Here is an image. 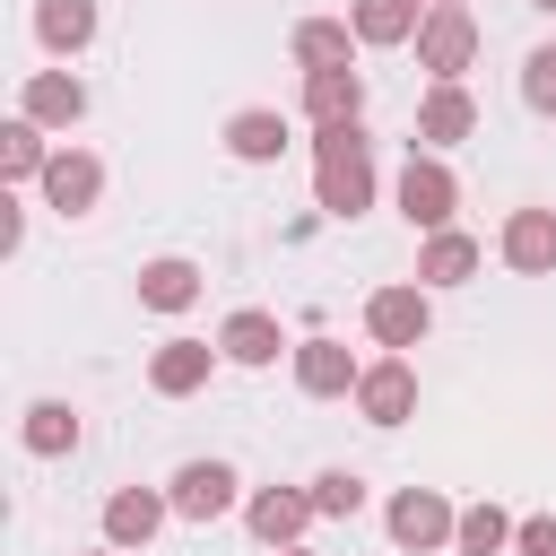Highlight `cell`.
Returning <instances> with one entry per match:
<instances>
[{"label": "cell", "mask_w": 556, "mask_h": 556, "mask_svg": "<svg viewBox=\"0 0 556 556\" xmlns=\"http://www.w3.org/2000/svg\"><path fill=\"white\" fill-rule=\"evenodd\" d=\"M313 521V495H287V486H269V495H252V539H269V547H287L295 530Z\"/></svg>", "instance_id": "15"}, {"label": "cell", "mask_w": 556, "mask_h": 556, "mask_svg": "<svg viewBox=\"0 0 556 556\" xmlns=\"http://www.w3.org/2000/svg\"><path fill=\"white\" fill-rule=\"evenodd\" d=\"M313 174H321V208H330V217H356V208L374 200V148H365V130H356V122H321Z\"/></svg>", "instance_id": "1"}, {"label": "cell", "mask_w": 556, "mask_h": 556, "mask_svg": "<svg viewBox=\"0 0 556 556\" xmlns=\"http://www.w3.org/2000/svg\"><path fill=\"white\" fill-rule=\"evenodd\" d=\"M504 261L513 269H556V208H513L504 217Z\"/></svg>", "instance_id": "10"}, {"label": "cell", "mask_w": 556, "mask_h": 556, "mask_svg": "<svg viewBox=\"0 0 556 556\" xmlns=\"http://www.w3.org/2000/svg\"><path fill=\"white\" fill-rule=\"evenodd\" d=\"M191 295H200V269L191 261H148L139 269V304H156V313H182Z\"/></svg>", "instance_id": "18"}, {"label": "cell", "mask_w": 556, "mask_h": 556, "mask_svg": "<svg viewBox=\"0 0 556 556\" xmlns=\"http://www.w3.org/2000/svg\"><path fill=\"white\" fill-rule=\"evenodd\" d=\"M356 104H365V78H356L348 61L304 78V113H313V122H356Z\"/></svg>", "instance_id": "11"}, {"label": "cell", "mask_w": 556, "mask_h": 556, "mask_svg": "<svg viewBox=\"0 0 556 556\" xmlns=\"http://www.w3.org/2000/svg\"><path fill=\"white\" fill-rule=\"evenodd\" d=\"M521 96H530L539 113H556V43H539V52L521 61Z\"/></svg>", "instance_id": "28"}, {"label": "cell", "mask_w": 556, "mask_h": 556, "mask_svg": "<svg viewBox=\"0 0 556 556\" xmlns=\"http://www.w3.org/2000/svg\"><path fill=\"white\" fill-rule=\"evenodd\" d=\"M148 382H156L165 400L200 391V382H208V348H200V339H165V348H156V365H148Z\"/></svg>", "instance_id": "13"}, {"label": "cell", "mask_w": 556, "mask_h": 556, "mask_svg": "<svg viewBox=\"0 0 556 556\" xmlns=\"http://www.w3.org/2000/svg\"><path fill=\"white\" fill-rule=\"evenodd\" d=\"M452 539H460V556H495V547H513V521H504L495 504H469Z\"/></svg>", "instance_id": "25"}, {"label": "cell", "mask_w": 556, "mask_h": 556, "mask_svg": "<svg viewBox=\"0 0 556 556\" xmlns=\"http://www.w3.org/2000/svg\"><path fill=\"white\" fill-rule=\"evenodd\" d=\"M226 148H235L243 165H269V156L287 148V122H278V113H235V122H226Z\"/></svg>", "instance_id": "21"}, {"label": "cell", "mask_w": 556, "mask_h": 556, "mask_svg": "<svg viewBox=\"0 0 556 556\" xmlns=\"http://www.w3.org/2000/svg\"><path fill=\"white\" fill-rule=\"evenodd\" d=\"M443 9H469V0H443Z\"/></svg>", "instance_id": "31"}, {"label": "cell", "mask_w": 556, "mask_h": 556, "mask_svg": "<svg viewBox=\"0 0 556 556\" xmlns=\"http://www.w3.org/2000/svg\"><path fill=\"white\" fill-rule=\"evenodd\" d=\"M278 556H304V547H278Z\"/></svg>", "instance_id": "32"}, {"label": "cell", "mask_w": 556, "mask_h": 556, "mask_svg": "<svg viewBox=\"0 0 556 556\" xmlns=\"http://www.w3.org/2000/svg\"><path fill=\"white\" fill-rule=\"evenodd\" d=\"M417 26H426L417 0H356V35H365V43H400V35H417Z\"/></svg>", "instance_id": "22"}, {"label": "cell", "mask_w": 556, "mask_h": 556, "mask_svg": "<svg viewBox=\"0 0 556 556\" xmlns=\"http://www.w3.org/2000/svg\"><path fill=\"white\" fill-rule=\"evenodd\" d=\"M295 61H304V70H339V61H348V26H339V17H304V26H295Z\"/></svg>", "instance_id": "23"}, {"label": "cell", "mask_w": 556, "mask_h": 556, "mask_svg": "<svg viewBox=\"0 0 556 556\" xmlns=\"http://www.w3.org/2000/svg\"><path fill=\"white\" fill-rule=\"evenodd\" d=\"M469 122H478V104L460 96V78H443V87L426 96V113H417V139L443 148V139H469Z\"/></svg>", "instance_id": "14"}, {"label": "cell", "mask_w": 556, "mask_h": 556, "mask_svg": "<svg viewBox=\"0 0 556 556\" xmlns=\"http://www.w3.org/2000/svg\"><path fill=\"white\" fill-rule=\"evenodd\" d=\"M469 269H478V243H469V235H452V226H434V243H426L417 278H426V287H460Z\"/></svg>", "instance_id": "17"}, {"label": "cell", "mask_w": 556, "mask_h": 556, "mask_svg": "<svg viewBox=\"0 0 556 556\" xmlns=\"http://www.w3.org/2000/svg\"><path fill=\"white\" fill-rule=\"evenodd\" d=\"M365 330H374L382 348H417V339H426V295H417V287H382V295L365 304Z\"/></svg>", "instance_id": "7"}, {"label": "cell", "mask_w": 556, "mask_h": 556, "mask_svg": "<svg viewBox=\"0 0 556 556\" xmlns=\"http://www.w3.org/2000/svg\"><path fill=\"white\" fill-rule=\"evenodd\" d=\"M0 165H9V174H43V165H52V156H43V130H35L26 113L0 130Z\"/></svg>", "instance_id": "26"}, {"label": "cell", "mask_w": 556, "mask_h": 556, "mask_svg": "<svg viewBox=\"0 0 556 556\" xmlns=\"http://www.w3.org/2000/svg\"><path fill=\"white\" fill-rule=\"evenodd\" d=\"M356 408H365L374 426H400V417L417 408V374H408V356H391V365H365V374H356Z\"/></svg>", "instance_id": "5"}, {"label": "cell", "mask_w": 556, "mask_h": 556, "mask_svg": "<svg viewBox=\"0 0 556 556\" xmlns=\"http://www.w3.org/2000/svg\"><path fill=\"white\" fill-rule=\"evenodd\" d=\"M35 35H43L52 52H78V43L96 35V0H43V9H35Z\"/></svg>", "instance_id": "20"}, {"label": "cell", "mask_w": 556, "mask_h": 556, "mask_svg": "<svg viewBox=\"0 0 556 556\" xmlns=\"http://www.w3.org/2000/svg\"><path fill=\"white\" fill-rule=\"evenodd\" d=\"M165 504H174L182 521H217V513L235 504V469H226V460H182V469H174V495H165Z\"/></svg>", "instance_id": "4"}, {"label": "cell", "mask_w": 556, "mask_h": 556, "mask_svg": "<svg viewBox=\"0 0 556 556\" xmlns=\"http://www.w3.org/2000/svg\"><path fill=\"white\" fill-rule=\"evenodd\" d=\"M452 200H460V191H452V174H443L434 156H408V174H400V217L434 235V226H452Z\"/></svg>", "instance_id": "3"}, {"label": "cell", "mask_w": 556, "mask_h": 556, "mask_svg": "<svg viewBox=\"0 0 556 556\" xmlns=\"http://www.w3.org/2000/svg\"><path fill=\"white\" fill-rule=\"evenodd\" d=\"M156 521H165V504H156L148 486H122V495L104 504V539H113V547H148Z\"/></svg>", "instance_id": "12"}, {"label": "cell", "mask_w": 556, "mask_h": 556, "mask_svg": "<svg viewBox=\"0 0 556 556\" xmlns=\"http://www.w3.org/2000/svg\"><path fill=\"white\" fill-rule=\"evenodd\" d=\"M530 9H547V17H556V0H530Z\"/></svg>", "instance_id": "30"}, {"label": "cell", "mask_w": 556, "mask_h": 556, "mask_svg": "<svg viewBox=\"0 0 556 556\" xmlns=\"http://www.w3.org/2000/svg\"><path fill=\"white\" fill-rule=\"evenodd\" d=\"M295 382H304L313 400H339V391H356V356H348L339 339H304V348H295Z\"/></svg>", "instance_id": "9"}, {"label": "cell", "mask_w": 556, "mask_h": 556, "mask_svg": "<svg viewBox=\"0 0 556 556\" xmlns=\"http://www.w3.org/2000/svg\"><path fill=\"white\" fill-rule=\"evenodd\" d=\"M217 348H226L235 365H269V356H278L287 339H278V321H269V313H235V321L217 330Z\"/></svg>", "instance_id": "19"}, {"label": "cell", "mask_w": 556, "mask_h": 556, "mask_svg": "<svg viewBox=\"0 0 556 556\" xmlns=\"http://www.w3.org/2000/svg\"><path fill=\"white\" fill-rule=\"evenodd\" d=\"M452 530H460V521H452V504H443V495H426V486H408V495L391 504V539H400V547H443Z\"/></svg>", "instance_id": "8"}, {"label": "cell", "mask_w": 556, "mask_h": 556, "mask_svg": "<svg viewBox=\"0 0 556 556\" xmlns=\"http://www.w3.org/2000/svg\"><path fill=\"white\" fill-rule=\"evenodd\" d=\"M96 191H104V165H96V156H78V148H61V156L43 165V200H52L61 217H78V208H96Z\"/></svg>", "instance_id": "6"}, {"label": "cell", "mask_w": 556, "mask_h": 556, "mask_svg": "<svg viewBox=\"0 0 556 556\" xmlns=\"http://www.w3.org/2000/svg\"><path fill=\"white\" fill-rule=\"evenodd\" d=\"M78 113H87V87L78 78H61V70L26 78V122H78Z\"/></svg>", "instance_id": "16"}, {"label": "cell", "mask_w": 556, "mask_h": 556, "mask_svg": "<svg viewBox=\"0 0 556 556\" xmlns=\"http://www.w3.org/2000/svg\"><path fill=\"white\" fill-rule=\"evenodd\" d=\"M70 443H78V417L61 400H35L26 408V452H70Z\"/></svg>", "instance_id": "24"}, {"label": "cell", "mask_w": 556, "mask_h": 556, "mask_svg": "<svg viewBox=\"0 0 556 556\" xmlns=\"http://www.w3.org/2000/svg\"><path fill=\"white\" fill-rule=\"evenodd\" d=\"M356 504H365V478H356V469H321V478H313V513L339 521V513H356Z\"/></svg>", "instance_id": "27"}, {"label": "cell", "mask_w": 556, "mask_h": 556, "mask_svg": "<svg viewBox=\"0 0 556 556\" xmlns=\"http://www.w3.org/2000/svg\"><path fill=\"white\" fill-rule=\"evenodd\" d=\"M513 547H521V556H556V521H521Z\"/></svg>", "instance_id": "29"}, {"label": "cell", "mask_w": 556, "mask_h": 556, "mask_svg": "<svg viewBox=\"0 0 556 556\" xmlns=\"http://www.w3.org/2000/svg\"><path fill=\"white\" fill-rule=\"evenodd\" d=\"M469 52H478V26H469V9H426V26H417V70H434V78H460L469 70Z\"/></svg>", "instance_id": "2"}]
</instances>
